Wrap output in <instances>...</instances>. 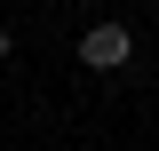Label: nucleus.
<instances>
[{"label": "nucleus", "instance_id": "nucleus-1", "mask_svg": "<svg viewBox=\"0 0 159 151\" xmlns=\"http://www.w3.org/2000/svg\"><path fill=\"white\" fill-rule=\"evenodd\" d=\"M127 48H135V32H127V24H88V40H80V64L119 72V64H127Z\"/></svg>", "mask_w": 159, "mask_h": 151}, {"label": "nucleus", "instance_id": "nucleus-2", "mask_svg": "<svg viewBox=\"0 0 159 151\" xmlns=\"http://www.w3.org/2000/svg\"><path fill=\"white\" fill-rule=\"evenodd\" d=\"M0 64H8V24H0Z\"/></svg>", "mask_w": 159, "mask_h": 151}]
</instances>
